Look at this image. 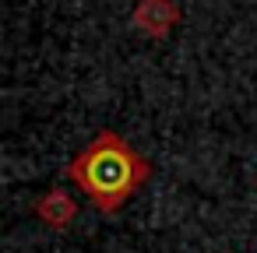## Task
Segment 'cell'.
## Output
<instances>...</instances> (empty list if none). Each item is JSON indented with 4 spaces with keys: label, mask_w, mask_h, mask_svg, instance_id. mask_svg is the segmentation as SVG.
Here are the masks:
<instances>
[{
    "label": "cell",
    "mask_w": 257,
    "mask_h": 253,
    "mask_svg": "<svg viewBox=\"0 0 257 253\" xmlns=\"http://www.w3.org/2000/svg\"><path fill=\"white\" fill-rule=\"evenodd\" d=\"M141 176L138 158L131 155V148L120 137H99L92 141V148L74 162V179L99 200V204H116Z\"/></svg>",
    "instance_id": "6da1fadb"
}]
</instances>
